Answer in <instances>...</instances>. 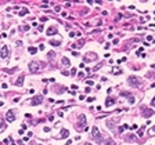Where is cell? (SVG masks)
Segmentation results:
<instances>
[{
	"mask_svg": "<svg viewBox=\"0 0 155 145\" xmlns=\"http://www.w3.org/2000/svg\"><path fill=\"white\" fill-rule=\"evenodd\" d=\"M8 54H10V50H8V47L7 46H1V48H0V58H8Z\"/></svg>",
	"mask_w": 155,
	"mask_h": 145,
	"instance_id": "obj_4",
	"label": "cell"
},
{
	"mask_svg": "<svg viewBox=\"0 0 155 145\" xmlns=\"http://www.w3.org/2000/svg\"><path fill=\"white\" fill-rule=\"evenodd\" d=\"M121 95H123V97H127V98H129L132 94H130L129 91H121Z\"/></svg>",
	"mask_w": 155,
	"mask_h": 145,
	"instance_id": "obj_21",
	"label": "cell"
},
{
	"mask_svg": "<svg viewBox=\"0 0 155 145\" xmlns=\"http://www.w3.org/2000/svg\"><path fill=\"white\" fill-rule=\"evenodd\" d=\"M151 105H152V106H155V97L152 98V102H151Z\"/></svg>",
	"mask_w": 155,
	"mask_h": 145,
	"instance_id": "obj_40",
	"label": "cell"
},
{
	"mask_svg": "<svg viewBox=\"0 0 155 145\" xmlns=\"http://www.w3.org/2000/svg\"><path fill=\"white\" fill-rule=\"evenodd\" d=\"M40 21H42V22H44V21H47V18H46V17H42V18H40Z\"/></svg>",
	"mask_w": 155,
	"mask_h": 145,
	"instance_id": "obj_38",
	"label": "cell"
},
{
	"mask_svg": "<svg viewBox=\"0 0 155 145\" xmlns=\"http://www.w3.org/2000/svg\"><path fill=\"white\" fill-rule=\"evenodd\" d=\"M143 50H144L143 47H140V48H138V50H137V55H140V54L143 53Z\"/></svg>",
	"mask_w": 155,
	"mask_h": 145,
	"instance_id": "obj_28",
	"label": "cell"
},
{
	"mask_svg": "<svg viewBox=\"0 0 155 145\" xmlns=\"http://www.w3.org/2000/svg\"><path fill=\"white\" fill-rule=\"evenodd\" d=\"M143 134H144V126H143V127H140V128H138L137 135H138V137H143Z\"/></svg>",
	"mask_w": 155,
	"mask_h": 145,
	"instance_id": "obj_20",
	"label": "cell"
},
{
	"mask_svg": "<svg viewBox=\"0 0 155 145\" xmlns=\"http://www.w3.org/2000/svg\"><path fill=\"white\" fill-rule=\"evenodd\" d=\"M29 71L32 73H38L39 71H40V64L36 61H32V62H29Z\"/></svg>",
	"mask_w": 155,
	"mask_h": 145,
	"instance_id": "obj_2",
	"label": "cell"
},
{
	"mask_svg": "<svg viewBox=\"0 0 155 145\" xmlns=\"http://www.w3.org/2000/svg\"><path fill=\"white\" fill-rule=\"evenodd\" d=\"M152 40H154L152 36H147V43H148V42H152Z\"/></svg>",
	"mask_w": 155,
	"mask_h": 145,
	"instance_id": "obj_27",
	"label": "cell"
},
{
	"mask_svg": "<svg viewBox=\"0 0 155 145\" xmlns=\"http://www.w3.org/2000/svg\"><path fill=\"white\" fill-rule=\"evenodd\" d=\"M4 128H6V122H4V119L0 117V131H3Z\"/></svg>",
	"mask_w": 155,
	"mask_h": 145,
	"instance_id": "obj_14",
	"label": "cell"
},
{
	"mask_svg": "<svg viewBox=\"0 0 155 145\" xmlns=\"http://www.w3.org/2000/svg\"><path fill=\"white\" fill-rule=\"evenodd\" d=\"M127 80H129V83L132 84V86H140V84L143 83V80L140 78H137V76H130Z\"/></svg>",
	"mask_w": 155,
	"mask_h": 145,
	"instance_id": "obj_3",
	"label": "cell"
},
{
	"mask_svg": "<svg viewBox=\"0 0 155 145\" xmlns=\"http://www.w3.org/2000/svg\"><path fill=\"white\" fill-rule=\"evenodd\" d=\"M84 145H91V144H89V142H86V144H84Z\"/></svg>",
	"mask_w": 155,
	"mask_h": 145,
	"instance_id": "obj_43",
	"label": "cell"
},
{
	"mask_svg": "<svg viewBox=\"0 0 155 145\" xmlns=\"http://www.w3.org/2000/svg\"><path fill=\"white\" fill-rule=\"evenodd\" d=\"M86 84H87V86H93L94 82H93V80H86Z\"/></svg>",
	"mask_w": 155,
	"mask_h": 145,
	"instance_id": "obj_25",
	"label": "cell"
},
{
	"mask_svg": "<svg viewBox=\"0 0 155 145\" xmlns=\"http://www.w3.org/2000/svg\"><path fill=\"white\" fill-rule=\"evenodd\" d=\"M28 8H25V7H24V8H21V10H19V15H21V17H24V15H26L28 14Z\"/></svg>",
	"mask_w": 155,
	"mask_h": 145,
	"instance_id": "obj_16",
	"label": "cell"
},
{
	"mask_svg": "<svg viewBox=\"0 0 155 145\" xmlns=\"http://www.w3.org/2000/svg\"><path fill=\"white\" fill-rule=\"evenodd\" d=\"M86 60H91V61H93V60H96V54H93V53H90V54H86Z\"/></svg>",
	"mask_w": 155,
	"mask_h": 145,
	"instance_id": "obj_15",
	"label": "cell"
},
{
	"mask_svg": "<svg viewBox=\"0 0 155 145\" xmlns=\"http://www.w3.org/2000/svg\"><path fill=\"white\" fill-rule=\"evenodd\" d=\"M83 44H84V39H80V40H79V42L76 43V44H73L72 47H73V48H80Z\"/></svg>",
	"mask_w": 155,
	"mask_h": 145,
	"instance_id": "obj_13",
	"label": "cell"
},
{
	"mask_svg": "<svg viewBox=\"0 0 155 145\" xmlns=\"http://www.w3.org/2000/svg\"><path fill=\"white\" fill-rule=\"evenodd\" d=\"M151 68H152V69H155V64H152V65H151Z\"/></svg>",
	"mask_w": 155,
	"mask_h": 145,
	"instance_id": "obj_42",
	"label": "cell"
},
{
	"mask_svg": "<svg viewBox=\"0 0 155 145\" xmlns=\"http://www.w3.org/2000/svg\"><path fill=\"white\" fill-rule=\"evenodd\" d=\"M50 44H51V46H55V47H57V46L61 44V42H60V40H50Z\"/></svg>",
	"mask_w": 155,
	"mask_h": 145,
	"instance_id": "obj_17",
	"label": "cell"
},
{
	"mask_svg": "<svg viewBox=\"0 0 155 145\" xmlns=\"http://www.w3.org/2000/svg\"><path fill=\"white\" fill-rule=\"evenodd\" d=\"M26 127H28L26 124H22V127H21V130H24V131H25V130H26Z\"/></svg>",
	"mask_w": 155,
	"mask_h": 145,
	"instance_id": "obj_35",
	"label": "cell"
},
{
	"mask_svg": "<svg viewBox=\"0 0 155 145\" xmlns=\"http://www.w3.org/2000/svg\"><path fill=\"white\" fill-rule=\"evenodd\" d=\"M0 48H1V47H0Z\"/></svg>",
	"mask_w": 155,
	"mask_h": 145,
	"instance_id": "obj_44",
	"label": "cell"
},
{
	"mask_svg": "<svg viewBox=\"0 0 155 145\" xmlns=\"http://www.w3.org/2000/svg\"><path fill=\"white\" fill-rule=\"evenodd\" d=\"M54 10H55V11H60V10H61V7H60V6H55Z\"/></svg>",
	"mask_w": 155,
	"mask_h": 145,
	"instance_id": "obj_37",
	"label": "cell"
},
{
	"mask_svg": "<svg viewBox=\"0 0 155 145\" xmlns=\"http://www.w3.org/2000/svg\"><path fill=\"white\" fill-rule=\"evenodd\" d=\"M86 127V116L84 115H79V117H78V122L76 124H75V128L76 130H83V128Z\"/></svg>",
	"mask_w": 155,
	"mask_h": 145,
	"instance_id": "obj_1",
	"label": "cell"
},
{
	"mask_svg": "<svg viewBox=\"0 0 155 145\" xmlns=\"http://www.w3.org/2000/svg\"><path fill=\"white\" fill-rule=\"evenodd\" d=\"M126 128H129V124H123V126H121V131H123V130H126Z\"/></svg>",
	"mask_w": 155,
	"mask_h": 145,
	"instance_id": "obj_23",
	"label": "cell"
},
{
	"mask_svg": "<svg viewBox=\"0 0 155 145\" xmlns=\"http://www.w3.org/2000/svg\"><path fill=\"white\" fill-rule=\"evenodd\" d=\"M42 101H43V97H42V95H36V97H33L32 100L29 101V104H31V105H40Z\"/></svg>",
	"mask_w": 155,
	"mask_h": 145,
	"instance_id": "obj_6",
	"label": "cell"
},
{
	"mask_svg": "<svg viewBox=\"0 0 155 145\" xmlns=\"http://www.w3.org/2000/svg\"><path fill=\"white\" fill-rule=\"evenodd\" d=\"M28 51H29L31 54H36V53H38V48H35V47H29Z\"/></svg>",
	"mask_w": 155,
	"mask_h": 145,
	"instance_id": "obj_19",
	"label": "cell"
},
{
	"mask_svg": "<svg viewBox=\"0 0 155 145\" xmlns=\"http://www.w3.org/2000/svg\"><path fill=\"white\" fill-rule=\"evenodd\" d=\"M24 79H25V76H24V75H19V78L17 79V82H15V86L21 87L22 84H24Z\"/></svg>",
	"mask_w": 155,
	"mask_h": 145,
	"instance_id": "obj_11",
	"label": "cell"
},
{
	"mask_svg": "<svg viewBox=\"0 0 155 145\" xmlns=\"http://www.w3.org/2000/svg\"><path fill=\"white\" fill-rule=\"evenodd\" d=\"M114 104H115V98L114 97H108L107 101H105V106H111V105H114Z\"/></svg>",
	"mask_w": 155,
	"mask_h": 145,
	"instance_id": "obj_12",
	"label": "cell"
},
{
	"mask_svg": "<svg viewBox=\"0 0 155 145\" xmlns=\"http://www.w3.org/2000/svg\"><path fill=\"white\" fill-rule=\"evenodd\" d=\"M21 29H24V30H29V29H31V26H29V25H25L24 28L21 26Z\"/></svg>",
	"mask_w": 155,
	"mask_h": 145,
	"instance_id": "obj_26",
	"label": "cell"
},
{
	"mask_svg": "<svg viewBox=\"0 0 155 145\" xmlns=\"http://www.w3.org/2000/svg\"><path fill=\"white\" fill-rule=\"evenodd\" d=\"M54 33H57V28H55V26H50V28L46 30V35H47V36H51V35H54Z\"/></svg>",
	"mask_w": 155,
	"mask_h": 145,
	"instance_id": "obj_10",
	"label": "cell"
},
{
	"mask_svg": "<svg viewBox=\"0 0 155 145\" xmlns=\"http://www.w3.org/2000/svg\"><path fill=\"white\" fill-rule=\"evenodd\" d=\"M62 64H64L65 66H69V65H71V61H69L68 58H62Z\"/></svg>",
	"mask_w": 155,
	"mask_h": 145,
	"instance_id": "obj_18",
	"label": "cell"
},
{
	"mask_svg": "<svg viewBox=\"0 0 155 145\" xmlns=\"http://www.w3.org/2000/svg\"><path fill=\"white\" fill-rule=\"evenodd\" d=\"M129 128H132V130H136V128H137V124H133V126H129Z\"/></svg>",
	"mask_w": 155,
	"mask_h": 145,
	"instance_id": "obj_33",
	"label": "cell"
},
{
	"mask_svg": "<svg viewBox=\"0 0 155 145\" xmlns=\"http://www.w3.org/2000/svg\"><path fill=\"white\" fill-rule=\"evenodd\" d=\"M126 61V58H119V60H118V64H122V62H125Z\"/></svg>",
	"mask_w": 155,
	"mask_h": 145,
	"instance_id": "obj_29",
	"label": "cell"
},
{
	"mask_svg": "<svg viewBox=\"0 0 155 145\" xmlns=\"http://www.w3.org/2000/svg\"><path fill=\"white\" fill-rule=\"evenodd\" d=\"M152 115H154L152 109H148V108H144V109H143V116L145 117V119H149Z\"/></svg>",
	"mask_w": 155,
	"mask_h": 145,
	"instance_id": "obj_8",
	"label": "cell"
},
{
	"mask_svg": "<svg viewBox=\"0 0 155 145\" xmlns=\"http://www.w3.org/2000/svg\"><path fill=\"white\" fill-rule=\"evenodd\" d=\"M6 119L8 120V122H14L15 120V112L14 111H8L6 113Z\"/></svg>",
	"mask_w": 155,
	"mask_h": 145,
	"instance_id": "obj_7",
	"label": "cell"
},
{
	"mask_svg": "<svg viewBox=\"0 0 155 145\" xmlns=\"http://www.w3.org/2000/svg\"><path fill=\"white\" fill-rule=\"evenodd\" d=\"M91 101H94V97H90V98H87V102H91Z\"/></svg>",
	"mask_w": 155,
	"mask_h": 145,
	"instance_id": "obj_36",
	"label": "cell"
},
{
	"mask_svg": "<svg viewBox=\"0 0 155 145\" xmlns=\"http://www.w3.org/2000/svg\"><path fill=\"white\" fill-rule=\"evenodd\" d=\"M57 115H58L60 117H62V116H64V113H62V111H58V112H57Z\"/></svg>",
	"mask_w": 155,
	"mask_h": 145,
	"instance_id": "obj_34",
	"label": "cell"
},
{
	"mask_svg": "<svg viewBox=\"0 0 155 145\" xmlns=\"http://www.w3.org/2000/svg\"><path fill=\"white\" fill-rule=\"evenodd\" d=\"M129 102H130V104H134V102H136V100H134V97H133V95H130V97H129Z\"/></svg>",
	"mask_w": 155,
	"mask_h": 145,
	"instance_id": "obj_22",
	"label": "cell"
},
{
	"mask_svg": "<svg viewBox=\"0 0 155 145\" xmlns=\"http://www.w3.org/2000/svg\"><path fill=\"white\" fill-rule=\"evenodd\" d=\"M91 137H93L94 139H97V141H100V139H101V134H100L98 127H96V126H94V127L91 128Z\"/></svg>",
	"mask_w": 155,
	"mask_h": 145,
	"instance_id": "obj_5",
	"label": "cell"
},
{
	"mask_svg": "<svg viewBox=\"0 0 155 145\" xmlns=\"http://www.w3.org/2000/svg\"><path fill=\"white\" fill-rule=\"evenodd\" d=\"M71 75H76V69H75V68H72L71 69Z\"/></svg>",
	"mask_w": 155,
	"mask_h": 145,
	"instance_id": "obj_31",
	"label": "cell"
},
{
	"mask_svg": "<svg viewBox=\"0 0 155 145\" xmlns=\"http://www.w3.org/2000/svg\"><path fill=\"white\" fill-rule=\"evenodd\" d=\"M75 36H76L75 32H69V37H75Z\"/></svg>",
	"mask_w": 155,
	"mask_h": 145,
	"instance_id": "obj_32",
	"label": "cell"
},
{
	"mask_svg": "<svg viewBox=\"0 0 155 145\" xmlns=\"http://www.w3.org/2000/svg\"><path fill=\"white\" fill-rule=\"evenodd\" d=\"M149 134H155V126H154V127H151V130H149Z\"/></svg>",
	"mask_w": 155,
	"mask_h": 145,
	"instance_id": "obj_30",
	"label": "cell"
},
{
	"mask_svg": "<svg viewBox=\"0 0 155 145\" xmlns=\"http://www.w3.org/2000/svg\"><path fill=\"white\" fill-rule=\"evenodd\" d=\"M39 50H44V44H40V46H39Z\"/></svg>",
	"mask_w": 155,
	"mask_h": 145,
	"instance_id": "obj_39",
	"label": "cell"
},
{
	"mask_svg": "<svg viewBox=\"0 0 155 145\" xmlns=\"http://www.w3.org/2000/svg\"><path fill=\"white\" fill-rule=\"evenodd\" d=\"M54 55H55L54 51H49V53H47V57H50V58H51V57H54Z\"/></svg>",
	"mask_w": 155,
	"mask_h": 145,
	"instance_id": "obj_24",
	"label": "cell"
},
{
	"mask_svg": "<svg viewBox=\"0 0 155 145\" xmlns=\"http://www.w3.org/2000/svg\"><path fill=\"white\" fill-rule=\"evenodd\" d=\"M10 145H15V142H14V141H13V139H11V144Z\"/></svg>",
	"mask_w": 155,
	"mask_h": 145,
	"instance_id": "obj_41",
	"label": "cell"
},
{
	"mask_svg": "<svg viewBox=\"0 0 155 145\" xmlns=\"http://www.w3.org/2000/svg\"><path fill=\"white\" fill-rule=\"evenodd\" d=\"M68 135H69V131H68L66 128H62L60 135H58V138H68Z\"/></svg>",
	"mask_w": 155,
	"mask_h": 145,
	"instance_id": "obj_9",
	"label": "cell"
}]
</instances>
